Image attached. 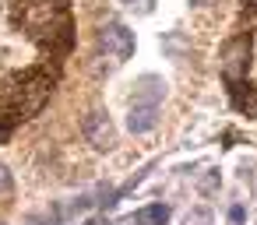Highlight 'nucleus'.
<instances>
[{
	"instance_id": "1",
	"label": "nucleus",
	"mask_w": 257,
	"mask_h": 225,
	"mask_svg": "<svg viewBox=\"0 0 257 225\" xmlns=\"http://www.w3.org/2000/svg\"><path fill=\"white\" fill-rule=\"evenodd\" d=\"M250 74V32L236 36L222 46V78L229 88H239Z\"/></svg>"
},
{
	"instance_id": "2",
	"label": "nucleus",
	"mask_w": 257,
	"mask_h": 225,
	"mask_svg": "<svg viewBox=\"0 0 257 225\" xmlns=\"http://www.w3.org/2000/svg\"><path fill=\"white\" fill-rule=\"evenodd\" d=\"M99 50H102L113 64H123V60H131V53H134V32H131L123 22H106L102 32H99Z\"/></svg>"
},
{
	"instance_id": "3",
	"label": "nucleus",
	"mask_w": 257,
	"mask_h": 225,
	"mask_svg": "<svg viewBox=\"0 0 257 225\" xmlns=\"http://www.w3.org/2000/svg\"><path fill=\"white\" fill-rule=\"evenodd\" d=\"M81 130H85V141H88L95 151H109V148L116 144V130H113V123H109V116H106L102 109H92V113L85 116Z\"/></svg>"
},
{
	"instance_id": "4",
	"label": "nucleus",
	"mask_w": 257,
	"mask_h": 225,
	"mask_svg": "<svg viewBox=\"0 0 257 225\" xmlns=\"http://www.w3.org/2000/svg\"><path fill=\"white\" fill-rule=\"evenodd\" d=\"M162 99H166V81H162L159 74H141V78L134 81V95H131V102L159 106Z\"/></svg>"
},
{
	"instance_id": "5",
	"label": "nucleus",
	"mask_w": 257,
	"mask_h": 225,
	"mask_svg": "<svg viewBox=\"0 0 257 225\" xmlns=\"http://www.w3.org/2000/svg\"><path fill=\"white\" fill-rule=\"evenodd\" d=\"M155 123H159V106L131 102V113H127V127H131V134H148V130H155Z\"/></svg>"
},
{
	"instance_id": "6",
	"label": "nucleus",
	"mask_w": 257,
	"mask_h": 225,
	"mask_svg": "<svg viewBox=\"0 0 257 225\" xmlns=\"http://www.w3.org/2000/svg\"><path fill=\"white\" fill-rule=\"evenodd\" d=\"M169 214H173L169 204H148V207H141L138 214H131L127 225H166Z\"/></svg>"
},
{
	"instance_id": "7",
	"label": "nucleus",
	"mask_w": 257,
	"mask_h": 225,
	"mask_svg": "<svg viewBox=\"0 0 257 225\" xmlns=\"http://www.w3.org/2000/svg\"><path fill=\"white\" fill-rule=\"evenodd\" d=\"M162 50H166L173 60H180V57H183L190 46L183 43V36H180V32H166V36H162Z\"/></svg>"
},
{
	"instance_id": "8",
	"label": "nucleus",
	"mask_w": 257,
	"mask_h": 225,
	"mask_svg": "<svg viewBox=\"0 0 257 225\" xmlns=\"http://www.w3.org/2000/svg\"><path fill=\"white\" fill-rule=\"evenodd\" d=\"M123 8H127L131 15H141V18H145V15L155 11V0H123Z\"/></svg>"
},
{
	"instance_id": "9",
	"label": "nucleus",
	"mask_w": 257,
	"mask_h": 225,
	"mask_svg": "<svg viewBox=\"0 0 257 225\" xmlns=\"http://www.w3.org/2000/svg\"><path fill=\"white\" fill-rule=\"evenodd\" d=\"M11 186H15V176H11V169L4 162H0V193H8Z\"/></svg>"
},
{
	"instance_id": "10",
	"label": "nucleus",
	"mask_w": 257,
	"mask_h": 225,
	"mask_svg": "<svg viewBox=\"0 0 257 225\" xmlns=\"http://www.w3.org/2000/svg\"><path fill=\"white\" fill-rule=\"evenodd\" d=\"M215 186H218V172H208V176H204V183H201V190H204V193H211Z\"/></svg>"
},
{
	"instance_id": "11",
	"label": "nucleus",
	"mask_w": 257,
	"mask_h": 225,
	"mask_svg": "<svg viewBox=\"0 0 257 225\" xmlns=\"http://www.w3.org/2000/svg\"><path fill=\"white\" fill-rule=\"evenodd\" d=\"M229 221H232V225H243V207H239V204L229 207Z\"/></svg>"
},
{
	"instance_id": "12",
	"label": "nucleus",
	"mask_w": 257,
	"mask_h": 225,
	"mask_svg": "<svg viewBox=\"0 0 257 225\" xmlns=\"http://www.w3.org/2000/svg\"><path fill=\"white\" fill-rule=\"evenodd\" d=\"M194 8H208V4H215V0H190Z\"/></svg>"
},
{
	"instance_id": "13",
	"label": "nucleus",
	"mask_w": 257,
	"mask_h": 225,
	"mask_svg": "<svg viewBox=\"0 0 257 225\" xmlns=\"http://www.w3.org/2000/svg\"><path fill=\"white\" fill-rule=\"evenodd\" d=\"M246 4H250V8H257V0H246Z\"/></svg>"
}]
</instances>
